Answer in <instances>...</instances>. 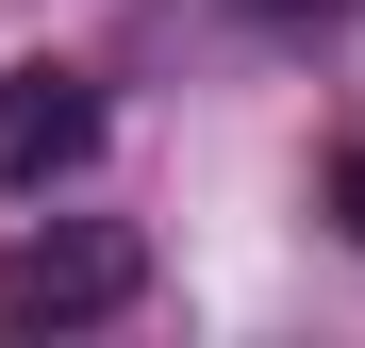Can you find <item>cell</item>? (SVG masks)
Masks as SVG:
<instances>
[{
	"label": "cell",
	"mask_w": 365,
	"mask_h": 348,
	"mask_svg": "<svg viewBox=\"0 0 365 348\" xmlns=\"http://www.w3.org/2000/svg\"><path fill=\"white\" fill-rule=\"evenodd\" d=\"M133 299H150V232H116V216H67L34 249H0V332H100Z\"/></svg>",
	"instance_id": "1"
},
{
	"label": "cell",
	"mask_w": 365,
	"mask_h": 348,
	"mask_svg": "<svg viewBox=\"0 0 365 348\" xmlns=\"http://www.w3.org/2000/svg\"><path fill=\"white\" fill-rule=\"evenodd\" d=\"M67 166H100V83L83 67H0V199H50Z\"/></svg>",
	"instance_id": "2"
},
{
	"label": "cell",
	"mask_w": 365,
	"mask_h": 348,
	"mask_svg": "<svg viewBox=\"0 0 365 348\" xmlns=\"http://www.w3.org/2000/svg\"><path fill=\"white\" fill-rule=\"evenodd\" d=\"M332 216H349V249H365V133L332 149Z\"/></svg>",
	"instance_id": "3"
},
{
	"label": "cell",
	"mask_w": 365,
	"mask_h": 348,
	"mask_svg": "<svg viewBox=\"0 0 365 348\" xmlns=\"http://www.w3.org/2000/svg\"><path fill=\"white\" fill-rule=\"evenodd\" d=\"M282 17H299V0H282Z\"/></svg>",
	"instance_id": "4"
}]
</instances>
